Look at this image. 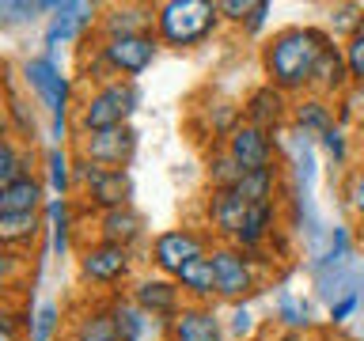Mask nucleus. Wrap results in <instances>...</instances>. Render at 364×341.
Instances as JSON below:
<instances>
[{
  "mask_svg": "<svg viewBox=\"0 0 364 341\" xmlns=\"http://www.w3.org/2000/svg\"><path fill=\"white\" fill-rule=\"evenodd\" d=\"M326 45H334V38H330L326 27H315V23H292V27L273 31L262 42V76H266V84L300 99L307 84H311V72Z\"/></svg>",
  "mask_w": 364,
  "mask_h": 341,
  "instance_id": "1",
  "label": "nucleus"
},
{
  "mask_svg": "<svg viewBox=\"0 0 364 341\" xmlns=\"http://www.w3.org/2000/svg\"><path fill=\"white\" fill-rule=\"evenodd\" d=\"M216 0H164L156 4V38L167 50H193L220 31Z\"/></svg>",
  "mask_w": 364,
  "mask_h": 341,
  "instance_id": "2",
  "label": "nucleus"
},
{
  "mask_svg": "<svg viewBox=\"0 0 364 341\" xmlns=\"http://www.w3.org/2000/svg\"><path fill=\"white\" fill-rule=\"evenodd\" d=\"M141 110V87L133 80H110L102 87H91L73 114V129L80 133H99V129H118L129 125L133 114Z\"/></svg>",
  "mask_w": 364,
  "mask_h": 341,
  "instance_id": "3",
  "label": "nucleus"
},
{
  "mask_svg": "<svg viewBox=\"0 0 364 341\" xmlns=\"http://www.w3.org/2000/svg\"><path fill=\"white\" fill-rule=\"evenodd\" d=\"M133 266H136V250L99 243V239H91V243H84L76 250V277L91 292H114L118 296L122 284L136 281Z\"/></svg>",
  "mask_w": 364,
  "mask_h": 341,
  "instance_id": "4",
  "label": "nucleus"
},
{
  "mask_svg": "<svg viewBox=\"0 0 364 341\" xmlns=\"http://www.w3.org/2000/svg\"><path fill=\"white\" fill-rule=\"evenodd\" d=\"M76 193H80V205L91 209V216H99V212L133 205L136 182L129 175V167L107 170V167L91 163V159H80L76 156Z\"/></svg>",
  "mask_w": 364,
  "mask_h": 341,
  "instance_id": "5",
  "label": "nucleus"
},
{
  "mask_svg": "<svg viewBox=\"0 0 364 341\" xmlns=\"http://www.w3.org/2000/svg\"><path fill=\"white\" fill-rule=\"evenodd\" d=\"M23 84L34 95V102L50 114V121H68L73 110V76L61 68V61L50 53H34L23 61Z\"/></svg>",
  "mask_w": 364,
  "mask_h": 341,
  "instance_id": "6",
  "label": "nucleus"
},
{
  "mask_svg": "<svg viewBox=\"0 0 364 341\" xmlns=\"http://www.w3.org/2000/svg\"><path fill=\"white\" fill-rule=\"evenodd\" d=\"M42 8H46L42 45L50 57H57L61 45H80L87 34H95L102 19V4H91V0H42Z\"/></svg>",
  "mask_w": 364,
  "mask_h": 341,
  "instance_id": "7",
  "label": "nucleus"
},
{
  "mask_svg": "<svg viewBox=\"0 0 364 341\" xmlns=\"http://www.w3.org/2000/svg\"><path fill=\"white\" fill-rule=\"evenodd\" d=\"M213 269H216V300L220 303H247L262 284V269H258V254L239 250L235 243H213L209 250Z\"/></svg>",
  "mask_w": 364,
  "mask_h": 341,
  "instance_id": "8",
  "label": "nucleus"
},
{
  "mask_svg": "<svg viewBox=\"0 0 364 341\" xmlns=\"http://www.w3.org/2000/svg\"><path fill=\"white\" fill-rule=\"evenodd\" d=\"M209 250H213L209 232H198L193 224H178V227H164L159 235H152V243H148V261H152L156 273L175 277L178 269H186L190 261L205 258Z\"/></svg>",
  "mask_w": 364,
  "mask_h": 341,
  "instance_id": "9",
  "label": "nucleus"
},
{
  "mask_svg": "<svg viewBox=\"0 0 364 341\" xmlns=\"http://www.w3.org/2000/svg\"><path fill=\"white\" fill-rule=\"evenodd\" d=\"M129 300L141 307L148 318H156V323L164 326V334H167V326L175 323V315L186 307V296H182L178 281L164 277V273H156V269L141 273V277L129 284Z\"/></svg>",
  "mask_w": 364,
  "mask_h": 341,
  "instance_id": "10",
  "label": "nucleus"
},
{
  "mask_svg": "<svg viewBox=\"0 0 364 341\" xmlns=\"http://www.w3.org/2000/svg\"><path fill=\"white\" fill-rule=\"evenodd\" d=\"M136 129L133 125H118V129H99V133H80L73 152L80 159H91V163L107 167V170H122L133 163L136 156Z\"/></svg>",
  "mask_w": 364,
  "mask_h": 341,
  "instance_id": "11",
  "label": "nucleus"
},
{
  "mask_svg": "<svg viewBox=\"0 0 364 341\" xmlns=\"http://www.w3.org/2000/svg\"><path fill=\"white\" fill-rule=\"evenodd\" d=\"M232 159L243 170H262V167H281V141L269 129H258L250 121H239L232 136L224 141Z\"/></svg>",
  "mask_w": 364,
  "mask_h": 341,
  "instance_id": "12",
  "label": "nucleus"
},
{
  "mask_svg": "<svg viewBox=\"0 0 364 341\" xmlns=\"http://www.w3.org/2000/svg\"><path fill=\"white\" fill-rule=\"evenodd\" d=\"M159 50H164V45H159L156 34H136V38H107V42H102V53H107L114 76H118V80H133V84H136V76H144L148 68L156 65Z\"/></svg>",
  "mask_w": 364,
  "mask_h": 341,
  "instance_id": "13",
  "label": "nucleus"
},
{
  "mask_svg": "<svg viewBox=\"0 0 364 341\" xmlns=\"http://www.w3.org/2000/svg\"><path fill=\"white\" fill-rule=\"evenodd\" d=\"M95 34L107 38H136V34H156V4H141V0H122V4H107Z\"/></svg>",
  "mask_w": 364,
  "mask_h": 341,
  "instance_id": "14",
  "label": "nucleus"
},
{
  "mask_svg": "<svg viewBox=\"0 0 364 341\" xmlns=\"http://www.w3.org/2000/svg\"><path fill=\"white\" fill-rule=\"evenodd\" d=\"M91 232H95L99 243H114L125 250H136L148 239V220L136 205H125V209H110L91 216Z\"/></svg>",
  "mask_w": 364,
  "mask_h": 341,
  "instance_id": "15",
  "label": "nucleus"
},
{
  "mask_svg": "<svg viewBox=\"0 0 364 341\" xmlns=\"http://www.w3.org/2000/svg\"><path fill=\"white\" fill-rule=\"evenodd\" d=\"M250 205L235 190H209L205 193V227L216 243H235L239 227L247 220Z\"/></svg>",
  "mask_w": 364,
  "mask_h": 341,
  "instance_id": "16",
  "label": "nucleus"
},
{
  "mask_svg": "<svg viewBox=\"0 0 364 341\" xmlns=\"http://www.w3.org/2000/svg\"><path fill=\"white\" fill-rule=\"evenodd\" d=\"M243 121L258 125V129H269V133L284 129V125L292 121V95H284L281 87H273L262 80V84L243 99Z\"/></svg>",
  "mask_w": 364,
  "mask_h": 341,
  "instance_id": "17",
  "label": "nucleus"
},
{
  "mask_svg": "<svg viewBox=\"0 0 364 341\" xmlns=\"http://www.w3.org/2000/svg\"><path fill=\"white\" fill-rule=\"evenodd\" d=\"M167 341H224V318L216 303H186L167 326Z\"/></svg>",
  "mask_w": 364,
  "mask_h": 341,
  "instance_id": "18",
  "label": "nucleus"
},
{
  "mask_svg": "<svg viewBox=\"0 0 364 341\" xmlns=\"http://www.w3.org/2000/svg\"><path fill=\"white\" fill-rule=\"evenodd\" d=\"M353 87V76H349V65H346V53H341V42L326 45L323 57H318L315 72H311V84H307V91L318 99H346Z\"/></svg>",
  "mask_w": 364,
  "mask_h": 341,
  "instance_id": "19",
  "label": "nucleus"
},
{
  "mask_svg": "<svg viewBox=\"0 0 364 341\" xmlns=\"http://www.w3.org/2000/svg\"><path fill=\"white\" fill-rule=\"evenodd\" d=\"M284 227L281 220V201H269V205H250L247 209V220L239 227L235 235V247L239 250H250V254H258L262 247L273 243V235H277Z\"/></svg>",
  "mask_w": 364,
  "mask_h": 341,
  "instance_id": "20",
  "label": "nucleus"
},
{
  "mask_svg": "<svg viewBox=\"0 0 364 341\" xmlns=\"http://www.w3.org/2000/svg\"><path fill=\"white\" fill-rule=\"evenodd\" d=\"M68 341H122L110 303H84L68 326Z\"/></svg>",
  "mask_w": 364,
  "mask_h": 341,
  "instance_id": "21",
  "label": "nucleus"
},
{
  "mask_svg": "<svg viewBox=\"0 0 364 341\" xmlns=\"http://www.w3.org/2000/svg\"><path fill=\"white\" fill-rule=\"evenodd\" d=\"M289 125L318 141L326 129H334V125H338L334 102H330V99H318V95H311V91H304L300 99H292V121H289Z\"/></svg>",
  "mask_w": 364,
  "mask_h": 341,
  "instance_id": "22",
  "label": "nucleus"
},
{
  "mask_svg": "<svg viewBox=\"0 0 364 341\" xmlns=\"http://www.w3.org/2000/svg\"><path fill=\"white\" fill-rule=\"evenodd\" d=\"M235 193L247 205H269V201H284L289 186H284V167H262V170H247L239 178Z\"/></svg>",
  "mask_w": 364,
  "mask_h": 341,
  "instance_id": "23",
  "label": "nucleus"
},
{
  "mask_svg": "<svg viewBox=\"0 0 364 341\" xmlns=\"http://www.w3.org/2000/svg\"><path fill=\"white\" fill-rule=\"evenodd\" d=\"M46 205V178L23 175L0 186V212H42Z\"/></svg>",
  "mask_w": 364,
  "mask_h": 341,
  "instance_id": "24",
  "label": "nucleus"
},
{
  "mask_svg": "<svg viewBox=\"0 0 364 341\" xmlns=\"http://www.w3.org/2000/svg\"><path fill=\"white\" fill-rule=\"evenodd\" d=\"M46 167V190H53V197H73L76 193V152H68L65 144H50V152L42 156Z\"/></svg>",
  "mask_w": 364,
  "mask_h": 341,
  "instance_id": "25",
  "label": "nucleus"
},
{
  "mask_svg": "<svg viewBox=\"0 0 364 341\" xmlns=\"http://www.w3.org/2000/svg\"><path fill=\"white\" fill-rule=\"evenodd\" d=\"M175 281H178L182 296H186V303H216V269H213L209 254L190 261L186 269H178Z\"/></svg>",
  "mask_w": 364,
  "mask_h": 341,
  "instance_id": "26",
  "label": "nucleus"
},
{
  "mask_svg": "<svg viewBox=\"0 0 364 341\" xmlns=\"http://www.w3.org/2000/svg\"><path fill=\"white\" fill-rule=\"evenodd\" d=\"M76 76L87 80V91L110 84V80H118V76H114V68H110V61H107V53H102V38H99V34H87V38L76 45Z\"/></svg>",
  "mask_w": 364,
  "mask_h": 341,
  "instance_id": "27",
  "label": "nucleus"
},
{
  "mask_svg": "<svg viewBox=\"0 0 364 341\" xmlns=\"http://www.w3.org/2000/svg\"><path fill=\"white\" fill-rule=\"evenodd\" d=\"M46 227V212H0V243L4 250H27Z\"/></svg>",
  "mask_w": 364,
  "mask_h": 341,
  "instance_id": "28",
  "label": "nucleus"
},
{
  "mask_svg": "<svg viewBox=\"0 0 364 341\" xmlns=\"http://www.w3.org/2000/svg\"><path fill=\"white\" fill-rule=\"evenodd\" d=\"M16 72H11V65H8V133L11 136H19L23 144H34L38 141V133H42V125L38 118H34V110H31V102L19 95V87H16V80H11Z\"/></svg>",
  "mask_w": 364,
  "mask_h": 341,
  "instance_id": "29",
  "label": "nucleus"
},
{
  "mask_svg": "<svg viewBox=\"0 0 364 341\" xmlns=\"http://www.w3.org/2000/svg\"><path fill=\"white\" fill-rule=\"evenodd\" d=\"M273 323H277V330L307 334V330H311V307H307V300L292 296V292L281 284L277 296H273Z\"/></svg>",
  "mask_w": 364,
  "mask_h": 341,
  "instance_id": "30",
  "label": "nucleus"
},
{
  "mask_svg": "<svg viewBox=\"0 0 364 341\" xmlns=\"http://www.w3.org/2000/svg\"><path fill=\"white\" fill-rule=\"evenodd\" d=\"M23 175H34V148L23 144L19 136L4 133V141H0V186H8Z\"/></svg>",
  "mask_w": 364,
  "mask_h": 341,
  "instance_id": "31",
  "label": "nucleus"
},
{
  "mask_svg": "<svg viewBox=\"0 0 364 341\" xmlns=\"http://www.w3.org/2000/svg\"><path fill=\"white\" fill-rule=\"evenodd\" d=\"M46 220H50V232H53V250L65 258L68 250H73V232H76L73 197H50L46 201Z\"/></svg>",
  "mask_w": 364,
  "mask_h": 341,
  "instance_id": "32",
  "label": "nucleus"
},
{
  "mask_svg": "<svg viewBox=\"0 0 364 341\" xmlns=\"http://www.w3.org/2000/svg\"><path fill=\"white\" fill-rule=\"evenodd\" d=\"M110 311H114V323H118V337L122 341H144L148 334V315L129 300V292H118V296H110Z\"/></svg>",
  "mask_w": 364,
  "mask_h": 341,
  "instance_id": "33",
  "label": "nucleus"
},
{
  "mask_svg": "<svg viewBox=\"0 0 364 341\" xmlns=\"http://www.w3.org/2000/svg\"><path fill=\"white\" fill-rule=\"evenodd\" d=\"M247 170L232 159V152H228L224 144H216L209 159H205V178H209V190H235L239 178H243Z\"/></svg>",
  "mask_w": 364,
  "mask_h": 341,
  "instance_id": "34",
  "label": "nucleus"
},
{
  "mask_svg": "<svg viewBox=\"0 0 364 341\" xmlns=\"http://www.w3.org/2000/svg\"><path fill=\"white\" fill-rule=\"evenodd\" d=\"M61 303H53V300H46L34 307V318H31V330H27V341H53L57 334H61Z\"/></svg>",
  "mask_w": 364,
  "mask_h": 341,
  "instance_id": "35",
  "label": "nucleus"
},
{
  "mask_svg": "<svg viewBox=\"0 0 364 341\" xmlns=\"http://www.w3.org/2000/svg\"><path fill=\"white\" fill-rule=\"evenodd\" d=\"M338 193H341V205L349 209V216H357L364 224V163L346 167V175L338 182Z\"/></svg>",
  "mask_w": 364,
  "mask_h": 341,
  "instance_id": "36",
  "label": "nucleus"
},
{
  "mask_svg": "<svg viewBox=\"0 0 364 341\" xmlns=\"http://www.w3.org/2000/svg\"><path fill=\"white\" fill-rule=\"evenodd\" d=\"M360 23H364V4H334L330 8L326 31H330L334 42H346V38H353V34L360 31Z\"/></svg>",
  "mask_w": 364,
  "mask_h": 341,
  "instance_id": "37",
  "label": "nucleus"
},
{
  "mask_svg": "<svg viewBox=\"0 0 364 341\" xmlns=\"http://www.w3.org/2000/svg\"><path fill=\"white\" fill-rule=\"evenodd\" d=\"M46 16L42 0H0V27H27Z\"/></svg>",
  "mask_w": 364,
  "mask_h": 341,
  "instance_id": "38",
  "label": "nucleus"
},
{
  "mask_svg": "<svg viewBox=\"0 0 364 341\" xmlns=\"http://www.w3.org/2000/svg\"><path fill=\"white\" fill-rule=\"evenodd\" d=\"M315 144H318V152H323L334 167H346L349 163V133H346V125H341V121L334 125V129H326Z\"/></svg>",
  "mask_w": 364,
  "mask_h": 341,
  "instance_id": "39",
  "label": "nucleus"
},
{
  "mask_svg": "<svg viewBox=\"0 0 364 341\" xmlns=\"http://www.w3.org/2000/svg\"><path fill=\"white\" fill-rule=\"evenodd\" d=\"M224 330H228L235 341H258V337H255V334H258V318H255V311H250L247 303H235V307H232V315H228Z\"/></svg>",
  "mask_w": 364,
  "mask_h": 341,
  "instance_id": "40",
  "label": "nucleus"
},
{
  "mask_svg": "<svg viewBox=\"0 0 364 341\" xmlns=\"http://www.w3.org/2000/svg\"><path fill=\"white\" fill-rule=\"evenodd\" d=\"M341 53H346V65H349L353 84H364V31H357L353 38L341 42Z\"/></svg>",
  "mask_w": 364,
  "mask_h": 341,
  "instance_id": "41",
  "label": "nucleus"
},
{
  "mask_svg": "<svg viewBox=\"0 0 364 341\" xmlns=\"http://www.w3.org/2000/svg\"><path fill=\"white\" fill-rule=\"evenodd\" d=\"M258 0H216V8H220V19L232 23V27L243 31V23L250 19V11H255Z\"/></svg>",
  "mask_w": 364,
  "mask_h": 341,
  "instance_id": "42",
  "label": "nucleus"
},
{
  "mask_svg": "<svg viewBox=\"0 0 364 341\" xmlns=\"http://www.w3.org/2000/svg\"><path fill=\"white\" fill-rule=\"evenodd\" d=\"M360 300H364V292H349V296H341V300L330 307V318L326 323L330 326H346L353 315H357V307H360Z\"/></svg>",
  "mask_w": 364,
  "mask_h": 341,
  "instance_id": "43",
  "label": "nucleus"
},
{
  "mask_svg": "<svg viewBox=\"0 0 364 341\" xmlns=\"http://www.w3.org/2000/svg\"><path fill=\"white\" fill-rule=\"evenodd\" d=\"M19 323L31 330V318H19V315L8 307V311L0 315V341H23V334H19Z\"/></svg>",
  "mask_w": 364,
  "mask_h": 341,
  "instance_id": "44",
  "label": "nucleus"
},
{
  "mask_svg": "<svg viewBox=\"0 0 364 341\" xmlns=\"http://www.w3.org/2000/svg\"><path fill=\"white\" fill-rule=\"evenodd\" d=\"M269 11H273V4H269V0H258V4H255V11H250V19L243 23V34H250V38H255V34H258V31L269 23Z\"/></svg>",
  "mask_w": 364,
  "mask_h": 341,
  "instance_id": "45",
  "label": "nucleus"
},
{
  "mask_svg": "<svg viewBox=\"0 0 364 341\" xmlns=\"http://www.w3.org/2000/svg\"><path fill=\"white\" fill-rule=\"evenodd\" d=\"M273 341H307L304 334H292V330H277V337Z\"/></svg>",
  "mask_w": 364,
  "mask_h": 341,
  "instance_id": "46",
  "label": "nucleus"
},
{
  "mask_svg": "<svg viewBox=\"0 0 364 341\" xmlns=\"http://www.w3.org/2000/svg\"><path fill=\"white\" fill-rule=\"evenodd\" d=\"M353 334H357V341H364V323H360L357 330H353Z\"/></svg>",
  "mask_w": 364,
  "mask_h": 341,
  "instance_id": "47",
  "label": "nucleus"
},
{
  "mask_svg": "<svg viewBox=\"0 0 364 341\" xmlns=\"http://www.w3.org/2000/svg\"><path fill=\"white\" fill-rule=\"evenodd\" d=\"M360 31H364V23H360Z\"/></svg>",
  "mask_w": 364,
  "mask_h": 341,
  "instance_id": "48",
  "label": "nucleus"
}]
</instances>
